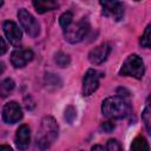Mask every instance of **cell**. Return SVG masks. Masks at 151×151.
Here are the masks:
<instances>
[{
	"label": "cell",
	"instance_id": "6da1fadb",
	"mask_svg": "<svg viewBox=\"0 0 151 151\" xmlns=\"http://www.w3.org/2000/svg\"><path fill=\"white\" fill-rule=\"evenodd\" d=\"M130 111L129 101L120 96L109 97L101 104V112L109 119H123L129 116Z\"/></svg>",
	"mask_w": 151,
	"mask_h": 151
},
{
	"label": "cell",
	"instance_id": "7a4b0ae2",
	"mask_svg": "<svg viewBox=\"0 0 151 151\" xmlns=\"http://www.w3.org/2000/svg\"><path fill=\"white\" fill-rule=\"evenodd\" d=\"M59 132L58 124L52 117H44L37 133V146L40 150L48 149L57 139Z\"/></svg>",
	"mask_w": 151,
	"mask_h": 151
},
{
	"label": "cell",
	"instance_id": "3957f363",
	"mask_svg": "<svg viewBox=\"0 0 151 151\" xmlns=\"http://www.w3.org/2000/svg\"><path fill=\"white\" fill-rule=\"evenodd\" d=\"M119 74L130 76L136 79H142L144 76V64L142 58L137 54H130L123 63Z\"/></svg>",
	"mask_w": 151,
	"mask_h": 151
},
{
	"label": "cell",
	"instance_id": "277c9868",
	"mask_svg": "<svg viewBox=\"0 0 151 151\" xmlns=\"http://www.w3.org/2000/svg\"><path fill=\"white\" fill-rule=\"evenodd\" d=\"M88 29H90V25H88V21L85 19L78 21L77 24H73V25L71 24L66 28H64L65 40L71 44L79 42L86 37Z\"/></svg>",
	"mask_w": 151,
	"mask_h": 151
},
{
	"label": "cell",
	"instance_id": "5b68a950",
	"mask_svg": "<svg viewBox=\"0 0 151 151\" xmlns=\"http://www.w3.org/2000/svg\"><path fill=\"white\" fill-rule=\"evenodd\" d=\"M18 18H19V21H20L22 28L29 37H32V38L38 37V34L40 32V26H39L38 21L35 20V18L28 11H26L25 8L19 9Z\"/></svg>",
	"mask_w": 151,
	"mask_h": 151
},
{
	"label": "cell",
	"instance_id": "8992f818",
	"mask_svg": "<svg viewBox=\"0 0 151 151\" xmlns=\"http://www.w3.org/2000/svg\"><path fill=\"white\" fill-rule=\"evenodd\" d=\"M99 4L103 8V14L105 17L112 18L116 21H119L124 15V6L118 0H99Z\"/></svg>",
	"mask_w": 151,
	"mask_h": 151
},
{
	"label": "cell",
	"instance_id": "52a82bcc",
	"mask_svg": "<svg viewBox=\"0 0 151 151\" xmlns=\"http://www.w3.org/2000/svg\"><path fill=\"white\" fill-rule=\"evenodd\" d=\"M103 77L98 71L90 68L86 71L84 78H83V96L87 97L91 96L99 86V78Z\"/></svg>",
	"mask_w": 151,
	"mask_h": 151
},
{
	"label": "cell",
	"instance_id": "ba28073f",
	"mask_svg": "<svg viewBox=\"0 0 151 151\" xmlns=\"http://www.w3.org/2000/svg\"><path fill=\"white\" fill-rule=\"evenodd\" d=\"M22 118V110L17 101L7 103L2 109V119L7 124H15Z\"/></svg>",
	"mask_w": 151,
	"mask_h": 151
},
{
	"label": "cell",
	"instance_id": "9c48e42d",
	"mask_svg": "<svg viewBox=\"0 0 151 151\" xmlns=\"http://www.w3.org/2000/svg\"><path fill=\"white\" fill-rule=\"evenodd\" d=\"M34 57V53L29 48H17L11 54V63L14 67H24L28 61H31Z\"/></svg>",
	"mask_w": 151,
	"mask_h": 151
},
{
	"label": "cell",
	"instance_id": "30bf717a",
	"mask_svg": "<svg viewBox=\"0 0 151 151\" xmlns=\"http://www.w3.org/2000/svg\"><path fill=\"white\" fill-rule=\"evenodd\" d=\"M110 52H111L110 44L109 42H103L99 46L91 50V52L88 53V60L93 65H100L101 63H104L107 59Z\"/></svg>",
	"mask_w": 151,
	"mask_h": 151
},
{
	"label": "cell",
	"instance_id": "8fae6325",
	"mask_svg": "<svg viewBox=\"0 0 151 151\" xmlns=\"http://www.w3.org/2000/svg\"><path fill=\"white\" fill-rule=\"evenodd\" d=\"M4 32L5 35L7 38V40L9 41L11 45L13 46H19L21 42V31L18 27V25L14 21H5L4 22Z\"/></svg>",
	"mask_w": 151,
	"mask_h": 151
},
{
	"label": "cell",
	"instance_id": "7c38bea8",
	"mask_svg": "<svg viewBox=\"0 0 151 151\" xmlns=\"http://www.w3.org/2000/svg\"><path fill=\"white\" fill-rule=\"evenodd\" d=\"M15 145L19 150H26L31 142V131L27 125H21L15 133Z\"/></svg>",
	"mask_w": 151,
	"mask_h": 151
},
{
	"label": "cell",
	"instance_id": "4fadbf2b",
	"mask_svg": "<svg viewBox=\"0 0 151 151\" xmlns=\"http://www.w3.org/2000/svg\"><path fill=\"white\" fill-rule=\"evenodd\" d=\"M33 6L35 11L40 14L57 9L59 7L57 0H33Z\"/></svg>",
	"mask_w": 151,
	"mask_h": 151
},
{
	"label": "cell",
	"instance_id": "5bb4252c",
	"mask_svg": "<svg viewBox=\"0 0 151 151\" xmlns=\"http://www.w3.org/2000/svg\"><path fill=\"white\" fill-rule=\"evenodd\" d=\"M15 84L11 78H6L0 83V97L6 98L9 96V93L14 90Z\"/></svg>",
	"mask_w": 151,
	"mask_h": 151
},
{
	"label": "cell",
	"instance_id": "9a60e30c",
	"mask_svg": "<svg viewBox=\"0 0 151 151\" xmlns=\"http://www.w3.org/2000/svg\"><path fill=\"white\" fill-rule=\"evenodd\" d=\"M131 150H137V151L146 150V151H149V150H150V146H149L147 142L145 140V138H143V137H137V138L133 140L132 145H131Z\"/></svg>",
	"mask_w": 151,
	"mask_h": 151
},
{
	"label": "cell",
	"instance_id": "2e32d148",
	"mask_svg": "<svg viewBox=\"0 0 151 151\" xmlns=\"http://www.w3.org/2000/svg\"><path fill=\"white\" fill-rule=\"evenodd\" d=\"M150 104H149V99L146 101V106L142 113V119L144 122V125H145V129L147 131V133L150 134L151 133V119H150Z\"/></svg>",
	"mask_w": 151,
	"mask_h": 151
},
{
	"label": "cell",
	"instance_id": "e0dca14e",
	"mask_svg": "<svg viewBox=\"0 0 151 151\" xmlns=\"http://www.w3.org/2000/svg\"><path fill=\"white\" fill-rule=\"evenodd\" d=\"M54 61H55V64H57L59 67H66V66L70 65L71 59H70V57H68L66 53H64V52H58V53L54 55Z\"/></svg>",
	"mask_w": 151,
	"mask_h": 151
},
{
	"label": "cell",
	"instance_id": "ac0fdd59",
	"mask_svg": "<svg viewBox=\"0 0 151 151\" xmlns=\"http://www.w3.org/2000/svg\"><path fill=\"white\" fill-rule=\"evenodd\" d=\"M45 83L47 86H53V87H60L61 85L60 78L53 73H47L45 76Z\"/></svg>",
	"mask_w": 151,
	"mask_h": 151
},
{
	"label": "cell",
	"instance_id": "d6986e66",
	"mask_svg": "<svg viewBox=\"0 0 151 151\" xmlns=\"http://www.w3.org/2000/svg\"><path fill=\"white\" fill-rule=\"evenodd\" d=\"M72 20H73V14L71 12H65L60 15L59 18V24L63 28H66L68 25L72 24Z\"/></svg>",
	"mask_w": 151,
	"mask_h": 151
},
{
	"label": "cell",
	"instance_id": "ffe728a7",
	"mask_svg": "<svg viewBox=\"0 0 151 151\" xmlns=\"http://www.w3.org/2000/svg\"><path fill=\"white\" fill-rule=\"evenodd\" d=\"M150 29H151V26L147 25L142 38H140V45L142 47H145V48H149L150 47Z\"/></svg>",
	"mask_w": 151,
	"mask_h": 151
},
{
	"label": "cell",
	"instance_id": "44dd1931",
	"mask_svg": "<svg viewBox=\"0 0 151 151\" xmlns=\"http://www.w3.org/2000/svg\"><path fill=\"white\" fill-rule=\"evenodd\" d=\"M76 117H77V111H76V109H74L72 105L67 106L66 110H65V119L67 120V123L72 124V123L74 122Z\"/></svg>",
	"mask_w": 151,
	"mask_h": 151
},
{
	"label": "cell",
	"instance_id": "7402d4cb",
	"mask_svg": "<svg viewBox=\"0 0 151 151\" xmlns=\"http://www.w3.org/2000/svg\"><path fill=\"white\" fill-rule=\"evenodd\" d=\"M106 149L109 151H119V150H122V146L116 139H109L107 144H106Z\"/></svg>",
	"mask_w": 151,
	"mask_h": 151
},
{
	"label": "cell",
	"instance_id": "603a6c76",
	"mask_svg": "<svg viewBox=\"0 0 151 151\" xmlns=\"http://www.w3.org/2000/svg\"><path fill=\"white\" fill-rule=\"evenodd\" d=\"M100 129H101V131H104L105 133H111V132L114 130V124H113L112 122H105V123L101 124Z\"/></svg>",
	"mask_w": 151,
	"mask_h": 151
},
{
	"label": "cell",
	"instance_id": "cb8c5ba5",
	"mask_svg": "<svg viewBox=\"0 0 151 151\" xmlns=\"http://www.w3.org/2000/svg\"><path fill=\"white\" fill-rule=\"evenodd\" d=\"M6 51H7V45H6L5 40L0 37V55L5 54V53H6Z\"/></svg>",
	"mask_w": 151,
	"mask_h": 151
},
{
	"label": "cell",
	"instance_id": "d4e9b609",
	"mask_svg": "<svg viewBox=\"0 0 151 151\" xmlns=\"http://www.w3.org/2000/svg\"><path fill=\"white\" fill-rule=\"evenodd\" d=\"M5 71V64L2 61H0V74H2Z\"/></svg>",
	"mask_w": 151,
	"mask_h": 151
},
{
	"label": "cell",
	"instance_id": "484cf974",
	"mask_svg": "<svg viewBox=\"0 0 151 151\" xmlns=\"http://www.w3.org/2000/svg\"><path fill=\"white\" fill-rule=\"evenodd\" d=\"M92 150H104V146H100V145H94V146H92Z\"/></svg>",
	"mask_w": 151,
	"mask_h": 151
},
{
	"label": "cell",
	"instance_id": "4316f807",
	"mask_svg": "<svg viewBox=\"0 0 151 151\" xmlns=\"http://www.w3.org/2000/svg\"><path fill=\"white\" fill-rule=\"evenodd\" d=\"M4 149H5V150H9V151L12 150L11 146H8V145H0V150H4Z\"/></svg>",
	"mask_w": 151,
	"mask_h": 151
},
{
	"label": "cell",
	"instance_id": "83f0119b",
	"mask_svg": "<svg viewBox=\"0 0 151 151\" xmlns=\"http://www.w3.org/2000/svg\"><path fill=\"white\" fill-rule=\"evenodd\" d=\"M2 4H4V0H0V6H1Z\"/></svg>",
	"mask_w": 151,
	"mask_h": 151
},
{
	"label": "cell",
	"instance_id": "f1b7e54d",
	"mask_svg": "<svg viewBox=\"0 0 151 151\" xmlns=\"http://www.w3.org/2000/svg\"><path fill=\"white\" fill-rule=\"evenodd\" d=\"M136 1H139V0H136Z\"/></svg>",
	"mask_w": 151,
	"mask_h": 151
}]
</instances>
